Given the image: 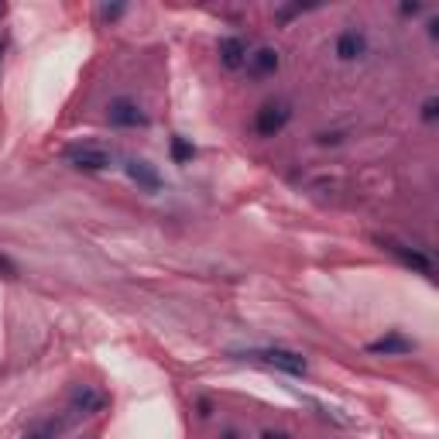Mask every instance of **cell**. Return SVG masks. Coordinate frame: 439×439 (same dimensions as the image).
<instances>
[{"mask_svg":"<svg viewBox=\"0 0 439 439\" xmlns=\"http://www.w3.org/2000/svg\"><path fill=\"white\" fill-rule=\"evenodd\" d=\"M172 158L179 162V165H186V162L196 158V148H192L186 137H172Z\"/></svg>","mask_w":439,"mask_h":439,"instance_id":"cell-12","label":"cell"},{"mask_svg":"<svg viewBox=\"0 0 439 439\" xmlns=\"http://www.w3.org/2000/svg\"><path fill=\"white\" fill-rule=\"evenodd\" d=\"M248 73L254 79H265L271 76V73H278V65H282V58H278V52L275 48H258V52H250L248 55Z\"/></svg>","mask_w":439,"mask_h":439,"instance_id":"cell-6","label":"cell"},{"mask_svg":"<svg viewBox=\"0 0 439 439\" xmlns=\"http://www.w3.org/2000/svg\"><path fill=\"white\" fill-rule=\"evenodd\" d=\"M381 248L388 254H395L405 268H412V271H422V275H433V261L422 254L419 248H408V244H398V240H391V237H381Z\"/></svg>","mask_w":439,"mask_h":439,"instance_id":"cell-4","label":"cell"},{"mask_svg":"<svg viewBox=\"0 0 439 439\" xmlns=\"http://www.w3.org/2000/svg\"><path fill=\"white\" fill-rule=\"evenodd\" d=\"M244 361H254V364H265V367H275V371H285V374H306V357L302 354H292V350H250L244 354Z\"/></svg>","mask_w":439,"mask_h":439,"instance_id":"cell-1","label":"cell"},{"mask_svg":"<svg viewBox=\"0 0 439 439\" xmlns=\"http://www.w3.org/2000/svg\"><path fill=\"white\" fill-rule=\"evenodd\" d=\"M65 162L73 169H83V172H107L110 169V154L103 148H93V144H73L65 148Z\"/></svg>","mask_w":439,"mask_h":439,"instance_id":"cell-3","label":"cell"},{"mask_svg":"<svg viewBox=\"0 0 439 439\" xmlns=\"http://www.w3.org/2000/svg\"><path fill=\"white\" fill-rule=\"evenodd\" d=\"M103 405H107V398H103L100 391H93V388H86V384L73 391V408H76V412H100Z\"/></svg>","mask_w":439,"mask_h":439,"instance_id":"cell-11","label":"cell"},{"mask_svg":"<svg viewBox=\"0 0 439 439\" xmlns=\"http://www.w3.org/2000/svg\"><path fill=\"white\" fill-rule=\"evenodd\" d=\"M337 55L344 58V62H354V58H364V55H367V38H364L361 31H354V28H347L344 35L337 38Z\"/></svg>","mask_w":439,"mask_h":439,"instance_id":"cell-8","label":"cell"},{"mask_svg":"<svg viewBox=\"0 0 439 439\" xmlns=\"http://www.w3.org/2000/svg\"><path fill=\"white\" fill-rule=\"evenodd\" d=\"M367 350H371V354H384V357H398V354H412L416 344L405 340L401 333H388V337H381V340H374Z\"/></svg>","mask_w":439,"mask_h":439,"instance_id":"cell-10","label":"cell"},{"mask_svg":"<svg viewBox=\"0 0 439 439\" xmlns=\"http://www.w3.org/2000/svg\"><path fill=\"white\" fill-rule=\"evenodd\" d=\"M127 175H131V182H137L141 189H148V192L162 189V179H158V172H154V165L141 162V158H131V162H127Z\"/></svg>","mask_w":439,"mask_h":439,"instance_id":"cell-9","label":"cell"},{"mask_svg":"<svg viewBox=\"0 0 439 439\" xmlns=\"http://www.w3.org/2000/svg\"><path fill=\"white\" fill-rule=\"evenodd\" d=\"M107 120H110L114 127H144V124H148L144 110H141L137 103H131V100H114L110 110H107Z\"/></svg>","mask_w":439,"mask_h":439,"instance_id":"cell-5","label":"cell"},{"mask_svg":"<svg viewBox=\"0 0 439 439\" xmlns=\"http://www.w3.org/2000/svg\"><path fill=\"white\" fill-rule=\"evenodd\" d=\"M223 439H237V433H233V429H227V433H223Z\"/></svg>","mask_w":439,"mask_h":439,"instance_id":"cell-16","label":"cell"},{"mask_svg":"<svg viewBox=\"0 0 439 439\" xmlns=\"http://www.w3.org/2000/svg\"><path fill=\"white\" fill-rule=\"evenodd\" d=\"M261 439H288V433H275V429H268Z\"/></svg>","mask_w":439,"mask_h":439,"instance_id":"cell-15","label":"cell"},{"mask_svg":"<svg viewBox=\"0 0 439 439\" xmlns=\"http://www.w3.org/2000/svg\"><path fill=\"white\" fill-rule=\"evenodd\" d=\"M58 433V425L55 422H48V425H41V429H35V433H31V436L28 439H52Z\"/></svg>","mask_w":439,"mask_h":439,"instance_id":"cell-13","label":"cell"},{"mask_svg":"<svg viewBox=\"0 0 439 439\" xmlns=\"http://www.w3.org/2000/svg\"><path fill=\"white\" fill-rule=\"evenodd\" d=\"M288 120H292L288 103H282V100H268L265 107L254 114V131L261 134V137H275V134L285 131Z\"/></svg>","mask_w":439,"mask_h":439,"instance_id":"cell-2","label":"cell"},{"mask_svg":"<svg viewBox=\"0 0 439 439\" xmlns=\"http://www.w3.org/2000/svg\"><path fill=\"white\" fill-rule=\"evenodd\" d=\"M436 100H425V103H422V117H425V120H436Z\"/></svg>","mask_w":439,"mask_h":439,"instance_id":"cell-14","label":"cell"},{"mask_svg":"<svg viewBox=\"0 0 439 439\" xmlns=\"http://www.w3.org/2000/svg\"><path fill=\"white\" fill-rule=\"evenodd\" d=\"M250 48L244 38H237V35H230V38L220 41V58H223V65L227 69H244V62H248Z\"/></svg>","mask_w":439,"mask_h":439,"instance_id":"cell-7","label":"cell"}]
</instances>
